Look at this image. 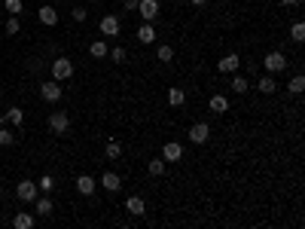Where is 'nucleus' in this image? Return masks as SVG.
I'll return each mask as SVG.
<instances>
[{
	"label": "nucleus",
	"instance_id": "obj_31",
	"mask_svg": "<svg viewBox=\"0 0 305 229\" xmlns=\"http://www.w3.org/2000/svg\"><path fill=\"white\" fill-rule=\"evenodd\" d=\"M4 10H7L10 16H22V10H25V7H22V0H7Z\"/></svg>",
	"mask_w": 305,
	"mask_h": 229
},
{
	"label": "nucleus",
	"instance_id": "obj_16",
	"mask_svg": "<svg viewBox=\"0 0 305 229\" xmlns=\"http://www.w3.org/2000/svg\"><path fill=\"white\" fill-rule=\"evenodd\" d=\"M256 89H259L262 95H275V92H278V83H275V73H265V76H259V80H256Z\"/></svg>",
	"mask_w": 305,
	"mask_h": 229
},
{
	"label": "nucleus",
	"instance_id": "obj_9",
	"mask_svg": "<svg viewBox=\"0 0 305 229\" xmlns=\"http://www.w3.org/2000/svg\"><path fill=\"white\" fill-rule=\"evenodd\" d=\"M162 159H165V162H180V159H183V144L168 141V144L162 147Z\"/></svg>",
	"mask_w": 305,
	"mask_h": 229
},
{
	"label": "nucleus",
	"instance_id": "obj_39",
	"mask_svg": "<svg viewBox=\"0 0 305 229\" xmlns=\"http://www.w3.org/2000/svg\"><path fill=\"white\" fill-rule=\"evenodd\" d=\"M92 4H98V0H92Z\"/></svg>",
	"mask_w": 305,
	"mask_h": 229
},
{
	"label": "nucleus",
	"instance_id": "obj_2",
	"mask_svg": "<svg viewBox=\"0 0 305 229\" xmlns=\"http://www.w3.org/2000/svg\"><path fill=\"white\" fill-rule=\"evenodd\" d=\"M262 67H265V70H269V73H281V70L287 67V55L275 49V52H269V55H265V58H262Z\"/></svg>",
	"mask_w": 305,
	"mask_h": 229
},
{
	"label": "nucleus",
	"instance_id": "obj_33",
	"mask_svg": "<svg viewBox=\"0 0 305 229\" xmlns=\"http://www.w3.org/2000/svg\"><path fill=\"white\" fill-rule=\"evenodd\" d=\"M89 19V10L86 7H73V22H86Z\"/></svg>",
	"mask_w": 305,
	"mask_h": 229
},
{
	"label": "nucleus",
	"instance_id": "obj_1",
	"mask_svg": "<svg viewBox=\"0 0 305 229\" xmlns=\"http://www.w3.org/2000/svg\"><path fill=\"white\" fill-rule=\"evenodd\" d=\"M73 76V61L70 58H55L52 61V80L55 83H67Z\"/></svg>",
	"mask_w": 305,
	"mask_h": 229
},
{
	"label": "nucleus",
	"instance_id": "obj_37",
	"mask_svg": "<svg viewBox=\"0 0 305 229\" xmlns=\"http://www.w3.org/2000/svg\"><path fill=\"white\" fill-rule=\"evenodd\" d=\"M189 4H193V7H205V4H208V0H189Z\"/></svg>",
	"mask_w": 305,
	"mask_h": 229
},
{
	"label": "nucleus",
	"instance_id": "obj_36",
	"mask_svg": "<svg viewBox=\"0 0 305 229\" xmlns=\"http://www.w3.org/2000/svg\"><path fill=\"white\" fill-rule=\"evenodd\" d=\"M278 4H284V7H296L299 0H278Z\"/></svg>",
	"mask_w": 305,
	"mask_h": 229
},
{
	"label": "nucleus",
	"instance_id": "obj_28",
	"mask_svg": "<svg viewBox=\"0 0 305 229\" xmlns=\"http://www.w3.org/2000/svg\"><path fill=\"white\" fill-rule=\"evenodd\" d=\"M156 58H159V61H162V64H168V61H171V58H174V49H171V46H168V43H162V46H159V49H156Z\"/></svg>",
	"mask_w": 305,
	"mask_h": 229
},
{
	"label": "nucleus",
	"instance_id": "obj_20",
	"mask_svg": "<svg viewBox=\"0 0 305 229\" xmlns=\"http://www.w3.org/2000/svg\"><path fill=\"white\" fill-rule=\"evenodd\" d=\"M107 52H110V49H107L104 40H92V46H89V55H92V58H107Z\"/></svg>",
	"mask_w": 305,
	"mask_h": 229
},
{
	"label": "nucleus",
	"instance_id": "obj_10",
	"mask_svg": "<svg viewBox=\"0 0 305 229\" xmlns=\"http://www.w3.org/2000/svg\"><path fill=\"white\" fill-rule=\"evenodd\" d=\"M101 186L107 189V193H119V189H122V177L116 171H104L101 174Z\"/></svg>",
	"mask_w": 305,
	"mask_h": 229
},
{
	"label": "nucleus",
	"instance_id": "obj_18",
	"mask_svg": "<svg viewBox=\"0 0 305 229\" xmlns=\"http://www.w3.org/2000/svg\"><path fill=\"white\" fill-rule=\"evenodd\" d=\"M229 89H232V92H235V95H244V92H247V89H250V83H247V80H244V76H241V73H238V70H235V73H232V80H229Z\"/></svg>",
	"mask_w": 305,
	"mask_h": 229
},
{
	"label": "nucleus",
	"instance_id": "obj_19",
	"mask_svg": "<svg viewBox=\"0 0 305 229\" xmlns=\"http://www.w3.org/2000/svg\"><path fill=\"white\" fill-rule=\"evenodd\" d=\"M208 107H211L214 113H226V110H229V101H226V95H211Z\"/></svg>",
	"mask_w": 305,
	"mask_h": 229
},
{
	"label": "nucleus",
	"instance_id": "obj_3",
	"mask_svg": "<svg viewBox=\"0 0 305 229\" xmlns=\"http://www.w3.org/2000/svg\"><path fill=\"white\" fill-rule=\"evenodd\" d=\"M16 196H19L22 202H34L37 196H40V189H37V180H19Z\"/></svg>",
	"mask_w": 305,
	"mask_h": 229
},
{
	"label": "nucleus",
	"instance_id": "obj_12",
	"mask_svg": "<svg viewBox=\"0 0 305 229\" xmlns=\"http://www.w3.org/2000/svg\"><path fill=\"white\" fill-rule=\"evenodd\" d=\"M95 189H98V180H95V177H89V174H80V177H76V193L95 196Z\"/></svg>",
	"mask_w": 305,
	"mask_h": 229
},
{
	"label": "nucleus",
	"instance_id": "obj_15",
	"mask_svg": "<svg viewBox=\"0 0 305 229\" xmlns=\"http://www.w3.org/2000/svg\"><path fill=\"white\" fill-rule=\"evenodd\" d=\"M156 37L159 34H156V28H152V22H140L137 25V40L140 43H156Z\"/></svg>",
	"mask_w": 305,
	"mask_h": 229
},
{
	"label": "nucleus",
	"instance_id": "obj_6",
	"mask_svg": "<svg viewBox=\"0 0 305 229\" xmlns=\"http://www.w3.org/2000/svg\"><path fill=\"white\" fill-rule=\"evenodd\" d=\"M40 98L46 104H58L61 101V83H40Z\"/></svg>",
	"mask_w": 305,
	"mask_h": 229
},
{
	"label": "nucleus",
	"instance_id": "obj_7",
	"mask_svg": "<svg viewBox=\"0 0 305 229\" xmlns=\"http://www.w3.org/2000/svg\"><path fill=\"white\" fill-rule=\"evenodd\" d=\"M208 138H211V126L208 123L189 126V141H193V144H208Z\"/></svg>",
	"mask_w": 305,
	"mask_h": 229
},
{
	"label": "nucleus",
	"instance_id": "obj_25",
	"mask_svg": "<svg viewBox=\"0 0 305 229\" xmlns=\"http://www.w3.org/2000/svg\"><path fill=\"white\" fill-rule=\"evenodd\" d=\"M290 40H293V43H302V40H305V25H302V22H293V28H290Z\"/></svg>",
	"mask_w": 305,
	"mask_h": 229
},
{
	"label": "nucleus",
	"instance_id": "obj_13",
	"mask_svg": "<svg viewBox=\"0 0 305 229\" xmlns=\"http://www.w3.org/2000/svg\"><path fill=\"white\" fill-rule=\"evenodd\" d=\"M52 208H55V202H52L46 193L34 199V211H37V217H49V214H52Z\"/></svg>",
	"mask_w": 305,
	"mask_h": 229
},
{
	"label": "nucleus",
	"instance_id": "obj_5",
	"mask_svg": "<svg viewBox=\"0 0 305 229\" xmlns=\"http://www.w3.org/2000/svg\"><path fill=\"white\" fill-rule=\"evenodd\" d=\"M49 129L55 132V135H67V129H70V117L64 110H55L52 117H49Z\"/></svg>",
	"mask_w": 305,
	"mask_h": 229
},
{
	"label": "nucleus",
	"instance_id": "obj_29",
	"mask_svg": "<svg viewBox=\"0 0 305 229\" xmlns=\"http://www.w3.org/2000/svg\"><path fill=\"white\" fill-rule=\"evenodd\" d=\"M122 156V144L119 141H110L107 144V159H119Z\"/></svg>",
	"mask_w": 305,
	"mask_h": 229
},
{
	"label": "nucleus",
	"instance_id": "obj_26",
	"mask_svg": "<svg viewBox=\"0 0 305 229\" xmlns=\"http://www.w3.org/2000/svg\"><path fill=\"white\" fill-rule=\"evenodd\" d=\"M287 89H290L293 95H299V92H305V76H302V73H296V76H293V80L287 83Z\"/></svg>",
	"mask_w": 305,
	"mask_h": 229
},
{
	"label": "nucleus",
	"instance_id": "obj_14",
	"mask_svg": "<svg viewBox=\"0 0 305 229\" xmlns=\"http://www.w3.org/2000/svg\"><path fill=\"white\" fill-rule=\"evenodd\" d=\"M125 211H128L131 217H143V214H146V202H143L140 196H128V199H125Z\"/></svg>",
	"mask_w": 305,
	"mask_h": 229
},
{
	"label": "nucleus",
	"instance_id": "obj_21",
	"mask_svg": "<svg viewBox=\"0 0 305 229\" xmlns=\"http://www.w3.org/2000/svg\"><path fill=\"white\" fill-rule=\"evenodd\" d=\"M13 226H16V229H31V226H34V217L25 214V211H19V214L13 217Z\"/></svg>",
	"mask_w": 305,
	"mask_h": 229
},
{
	"label": "nucleus",
	"instance_id": "obj_30",
	"mask_svg": "<svg viewBox=\"0 0 305 229\" xmlns=\"http://www.w3.org/2000/svg\"><path fill=\"white\" fill-rule=\"evenodd\" d=\"M107 55H110V58H113V61H116V64H122V61H125V58H128V52H125V46H113V49H110V52H107Z\"/></svg>",
	"mask_w": 305,
	"mask_h": 229
},
{
	"label": "nucleus",
	"instance_id": "obj_23",
	"mask_svg": "<svg viewBox=\"0 0 305 229\" xmlns=\"http://www.w3.org/2000/svg\"><path fill=\"white\" fill-rule=\"evenodd\" d=\"M165 165H168V162H165V159L159 156V159H152V162L146 165V171H149L152 177H162V174H165Z\"/></svg>",
	"mask_w": 305,
	"mask_h": 229
},
{
	"label": "nucleus",
	"instance_id": "obj_4",
	"mask_svg": "<svg viewBox=\"0 0 305 229\" xmlns=\"http://www.w3.org/2000/svg\"><path fill=\"white\" fill-rule=\"evenodd\" d=\"M137 13L143 22H156L159 19V0H137Z\"/></svg>",
	"mask_w": 305,
	"mask_h": 229
},
{
	"label": "nucleus",
	"instance_id": "obj_27",
	"mask_svg": "<svg viewBox=\"0 0 305 229\" xmlns=\"http://www.w3.org/2000/svg\"><path fill=\"white\" fill-rule=\"evenodd\" d=\"M37 189H43V193H52V189H55V177H52V174H43L40 180H37Z\"/></svg>",
	"mask_w": 305,
	"mask_h": 229
},
{
	"label": "nucleus",
	"instance_id": "obj_22",
	"mask_svg": "<svg viewBox=\"0 0 305 229\" xmlns=\"http://www.w3.org/2000/svg\"><path fill=\"white\" fill-rule=\"evenodd\" d=\"M7 120L19 129V126L25 123V110H22V107H10V110H7Z\"/></svg>",
	"mask_w": 305,
	"mask_h": 229
},
{
	"label": "nucleus",
	"instance_id": "obj_32",
	"mask_svg": "<svg viewBox=\"0 0 305 229\" xmlns=\"http://www.w3.org/2000/svg\"><path fill=\"white\" fill-rule=\"evenodd\" d=\"M16 144V135L13 132H7L4 126H0V147H13Z\"/></svg>",
	"mask_w": 305,
	"mask_h": 229
},
{
	"label": "nucleus",
	"instance_id": "obj_8",
	"mask_svg": "<svg viewBox=\"0 0 305 229\" xmlns=\"http://www.w3.org/2000/svg\"><path fill=\"white\" fill-rule=\"evenodd\" d=\"M238 67H241L238 52H229V55H223V58H220V64H217V70H220V73H235Z\"/></svg>",
	"mask_w": 305,
	"mask_h": 229
},
{
	"label": "nucleus",
	"instance_id": "obj_35",
	"mask_svg": "<svg viewBox=\"0 0 305 229\" xmlns=\"http://www.w3.org/2000/svg\"><path fill=\"white\" fill-rule=\"evenodd\" d=\"M122 7H125V13H137V0H125Z\"/></svg>",
	"mask_w": 305,
	"mask_h": 229
},
{
	"label": "nucleus",
	"instance_id": "obj_17",
	"mask_svg": "<svg viewBox=\"0 0 305 229\" xmlns=\"http://www.w3.org/2000/svg\"><path fill=\"white\" fill-rule=\"evenodd\" d=\"M37 19H40V25H46V28H55V25H58V13H55L52 7H40Z\"/></svg>",
	"mask_w": 305,
	"mask_h": 229
},
{
	"label": "nucleus",
	"instance_id": "obj_24",
	"mask_svg": "<svg viewBox=\"0 0 305 229\" xmlns=\"http://www.w3.org/2000/svg\"><path fill=\"white\" fill-rule=\"evenodd\" d=\"M183 101H186V92L183 89H168V104L171 107H183Z\"/></svg>",
	"mask_w": 305,
	"mask_h": 229
},
{
	"label": "nucleus",
	"instance_id": "obj_38",
	"mask_svg": "<svg viewBox=\"0 0 305 229\" xmlns=\"http://www.w3.org/2000/svg\"><path fill=\"white\" fill-rule=\"evenodd\" d=\"M0 126H4V120H0Z\"/></svg>",
	"mask_w": 305,
	"mask_h": 229
},
{
	"label": "nucleus",
	"instance_id": "obj_11",
	"mask_svg": "<svg viewBox=\"0 0 305 229\" xmlns=\"http://www.w3.org/2000/svg\"><path fill=\"white\" fill-rule=\"evenodd\" d=\"M98 28H101V34H104V37H116V34L122 31V25H119V19H116V16H104Z\"/></svg>",
	"mask_w": 305,
	"mask_h": 229
},
{
	"label": "nucleus",
	"instance_id": "obj_34",
	"mask_svg": "<svg viewBox=\"0 0 305 229\" xmlns=\"http://www.w3.org/2000/svg\"><path fill=\"white\" fill-rule=\"evenodd\" d=\"M7 34H10V37H16V34H19V16H13V19L7 22Z\"/></svg>",
	"mask_w": 305,
	"mask_h": 229
}]
</instances>
